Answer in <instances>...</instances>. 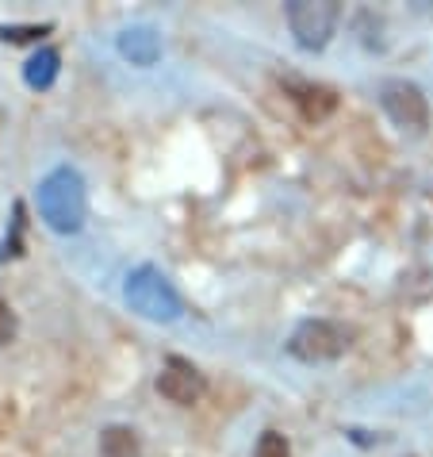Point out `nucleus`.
Returning a JSON list of instances; mask_svg holds the SVG:
<instances>
[{
    "label": "nucleus",
    "mask_w": 433,
    "mask_h": 457,
    "mask_svg": "<svg viewBox=\"0 0 433 457\" xmlns=\"http://www.w3.org/2000/svg\"><path fill=\"white\" fill-rule=\"evenodd\" d=\"M39 212H43L50 231L78 235L85 227V215H88V196H85L81 173L73 166L50 170L39 181Z\"/></svg>",
    "instance_id": "nucleus-1"
},
{
    "label": "nucleus",
    "mask_w": 433,
    "mask_h": 457,
    "mask_svg": "<svg viewBox=\"0 0 433 457\" xmlns=\"http://www.w3.org/2000/svg\"><path fill=\"white\" fill-rule=\"evenodd\" d=\"M123 300L131 303V312H138L143 320H154V323H173L176 315H181V296L165 281V273L158 265H138V270L127 273Z\"/></svg>",
    "instance_id": "nucleus-2"
},
{
    "label": "nucleus",
    "mask_w": 433,
    "mask_h": 457,
    "mask_svg": "<svg viewBox=\"0 0 433 457\" xmlns=\"http://www.w3.org/2000/svg\"><path fill=\"white\" fill-rule=\"evenodd\" d=\"M353 327L338 323V320H303L288 338V353L296 361L307 365H323V361H338L346 358V350L353 346Z\"/></svg>",
    "instance_id": "nucleus-3"
},
{
    "label": "nucleus",
    "mask_w": 433,
    "mask_h": 457,
    "mask_svg": "<svg viewBox=\"0 0 433 457\" xmlns=\"http://www.w3.org/2000/svg\"><path fill=\"white\" fill-rule=\"evenodd\" d=\"M284 20H288V31H291V39H296V46L323 50L338 31L341 4L338 0H288Z\"/></svg>",
    "instance_id": "nucleus-4"
},
{
    "label": "nucleus",
    "mask_w": 433,
    "mask_h": 457,
    "mask_svg": "<svg viewBox=\"0 0 433 457\" xmlns=\"http://www.w3.org/2000/svg\"><path fill=\"white\" fill-rule=\"evenodd\" d=\"M376 100L384 108V116L399 127V131L422 135L429 127V100L414 81L406 78H384L376 85Z\"/></svg>",
    "instance_id": "nucleus-5"
},
{
    "label": "nucleus",
    "mask_w": 433,
    "mask_h": 457,
    "mask_svg": "<svg viewBox=\"0 0 433 457\" xmlns=\"http://www.w3.org/2000/svg\"><path fill=\"white\" fill-rule=\"evenodd\" d=\"M154 385H158L161 400L176 403V408H192V403L203 400V392H208V377H203L188 358L169 353V358L161 361V373H158Z\"/></svg>",
    "instance_id": "nucleus-6"
},
{
    "label": "nucleus",
    "mask_w": 433,
    "mask_h": 457,
    "mask_svg": "<svg viewBox=\"0 0 433 457\" xmlns=\"http://www.w3.org/2000/svg\"><path fill=\"white\" fill-rule=\"evenodd\" d=\"M119 54L131 62V66H154L161 58V39L154 28H127L119 35Z\"/></svg>",
    "instance_id": "nucleus-7"
},
{
    "label": "nucleus",
    "mask_w": 433,
    "mask_h": 457,
    "mask_svg": "<svg viewBox=\"0 0 433 457\" xmlns=\"http://www.w3.org/2000/svg\"><path fill=\"white\" fill-rule=\"evenodd\" d=\"M100 457H146L143 438L127 423H108L100 430Z\"/></svg>",
    "instance_id": "nucleus-8"
},
{
    "label": "nucleus",
    "mask_w": 433,
    "mask_h": 457,
    "mask_svg": "<svg viewBox=\"0 0 433 457\" xmlns=\"http://www.w3.org/2000/svg\"><path fill=\"white\" fill-rule=\"evenodd\" d=\"M291 100H296L299 112H303L307 120H323V116H330V112H334V104H338V96L330 93V88L311 85V81H291Z\"/></svg>",
    "instance_id": "nucleus-9"
},
{
    "label": "nucleus",
    "mask_w": 433,
    "mask_h": 457,
    "mask_svg": "<svg viewBox=\"0 0 433 457\" xmlns=\"http://www.w3.org/2000/svg\"><path fill=\"white\" fill-rule=\"evenodd\" d=\"M23 78H28L31 88H50L58 78V50H39L31 62H28V70H23Z\"/></svg>",
    "instance_id": "nucleus-10"
},
{
    "label": "nucleus",
    "mask_w": 433,
    "mask_h": 457,
    "mask_svg": "<svg viewBox=\"0 0 433 457\" xmlns=\"http://www.w3.org/2000/svg\"><path fill=\"white\" fill-rule=\"evenodd\" d=\"M253 457H291V446L280 430H261L257 446H253Z\"/></svg>",
    "instance_id": "nucleus-11"
},
{
    "label": "nucleus",
    "mask_w": 433,
    "mask_h": 457,
    "mask_svg": "<svg viewBox=\"0 0 433 457\" xmlns=\"http://www.w3.org/2000/svg\"><path fill=\"white\" fill-rule=\"evenodd\" d=\"M20 331V323H16V312H12V303L0 296V346H8L12 338H16Z\"/></svg>",
    "instance_id": "nucleus-12"
},
{
    "label": "nucleus",
    "mask_w": 433,
    "mask_h": 457,
    "mask_svg": "<svg viewBox=\"0 0 433 457\" xmlns=\"http://www.w3.org/2000/svg\"><path fill=\"white\" fill-rule=\"evenodd\" d=\"M50 31V23H43V28H0V39L4 43H28L35 39V35H46Z\"/></svg>",
    "instance_id": "nucleus-13"
}]
</instances>
